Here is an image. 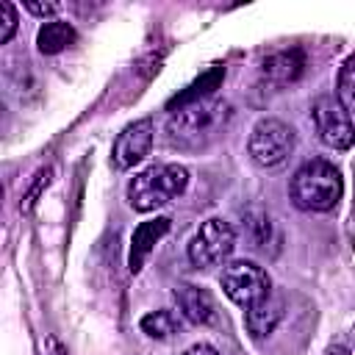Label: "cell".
Segmentation results:
<instances>
[{"label":"cell","mask_w":355,"mask_h":355,"mask_svg":"<svg viewBox=\"0 0 355 355\" xmlns=\"http://www.w3.org/2000/svg\"><path fill=\"white\" fill-rule=\"evenodd\" d=\"M17 31V8L8 0H0V44H8Z\"/></svg>","instance_id":"obj_18"},{"label":"cell","mask_w":355,"mask_h":355,"mask_svg":"<svg viewBox=\"0 0 355 355\" xmlns=\"http://www.w3.org/2000/svg\"><path fill=\"white\" fill-rule=\"evenodd\" d=\"M324 355H349V349H347L344 344H330V347L324 349Z\"/></svg>","instance_id":"obj_22"},{"label":"cell","mask_w":355,"mask_h":355,"mask_svg":"<svg viewBox=\"0 0 355 355\" xmlns=\"http://www.w3.org/2000/svg\"><path fill=\"white\" fill-rule=\"evenodd\" d=\"M189 186V172L180 164H155L133 175L128 183V202L133 211H155L178 200Z\"/></svg>","instance_id":"obj_3"},{"label":"cell","mask_w":355,"mask_h":355,"mask_svg":"<svg viewBox=\"0 0 355 355\" xmlns=\"http://www.w3.org/2000/svg\"><path fill=\"white\" fill-rule=\"evenodd\" d=\"M305 69V53L302 50H283V53H275L269 55L263 64H261V83L269 86L272 92H280L286 86H291Z\"/></svg>","instance_id":"obj_9"},{"label":"cell","mask_w":355,"mask_h":355,"mask_svg":"<svg viewBox=\"0 0 355 355\" xmlns=\"http://www.w3.org/2000/svg\"><path fill=\"white\" fill-rule=\"evenodd\" d=\"M169 233V219L166 216H158V219H150V222H141L136 230H133V239H130V255H128V269L130 272H139L147 261V255L153 252V247Z\"/></svg>","instance_id":"obj_11"},{"label":"cell","mask_w":355,"mask_h":355,"mask_svg":"<svg viewBox=\"0 0 355 355\" xmlns=\"http://www.w3.org/2000/svg\"><path fill=\"white\" fill-rule=\"evenodd\" d=\"M75 39H78V33H75V28H72L69 22H64V19H50V22H44V25L39 28V33H36V47H39L42 55H55V53L67 50L69 44H75Z\"/></svg>","instance_id":"obj_13"},{"label":"cell","mask_w":355,"mask_h":355,"mask_svg":"<svg viewBox=\"0 0 355 355\" xmlns=\"http://www.w3.org/2000/svg\"><path fill=\"white\" fill-rule=\"evenodd\" d=\"M139 324L150 338H169L178 333V319L172 311H153V313L141 316Z\"/></svg>","instance_id":"obj_16"},{"label":"cell","mask_w":355,"mask_h":355,"mask_svg":"<svg viewBox=\"0 0 355 355\" xmlns=\"http://www.w3.org/2000/svg\"><path fill=\"white\" fill-rule=\"evenodd\" d=\"M280 319H283V302L275 297H266L263 302L244 311V324H247L252 338H266L277 327Z\"/></svg>","instance_id":"obj_12"},{"label":"cell","mask_w":355,"mask_h":355,"mask_svg":"<svg viewBox=\"0 0 355 355\" xmlns=\"http://www.w3.org/2000/svg\"><path fill=\"white\" fill-rule=\"evenodd\" d=\"M225 78V69L222 67H211L205 75H200L191 86H186V92H180L178 97L169 100V108H183V105H191V103H200V100H208V94L222 83Z\"/></svg>","instance_id":"obj_14"},{"label":"cell","mask_w":355,"mask_h":355,"mask_svg":"<svg viewBox=\"0 0 355 355\" xmlns=\"http://www.w3.org/2000/svg\"><path fill=\"white\" fill-rule=\"evenodd\" d=\"M336 97H338V103H341L349 114H355V53H352V55L341 64V69H338Z\"/></svg>","instance_id":"obj_15"},{"label":"cell","mask_w":355,"mask_h":355,"mask_svg":"<svg viewBox=\"0 0 355 355\" xmlns=\"http://www.w3.org/2000/svg\"><path fill=\"white\" fill-rule=\"evenodd\" d=\"M297 147V133L294 128H288L286 122L275 119V116H266V119H258L252 133H250V141H247V153L250 158L263 166V169H275L280 166Z\"/></svg>","instance_id":"obj_4"},{"label":"cell","mask_w":355,"mask_h":355,"mask_svg":"<svg viewBox=\"0 0 355 355\" xmlns=\"http://www.w3.org/2000/svg\"><path fill=\"white\" fill-rule=\"evenodd\" d=\"M219 286L227 294V300H233L244 311L258 305V302H263L266 297H272V280H269L266 269H261L252 261L227 263L222 269V275H219Z\"/></svg>","instance_id":"obj_5"},{"label":"cell","mask_w":355,"mask_h":355,"mask_svg":"<svg viewBox=\"0 0 355 355\" xmlns=\"http://www.w3.org/2000/svg\"><path fill=\"white\" fill-rule=\"evenodd\" d=\"M25 8H28L31 14H36V17H53L61 6H58V3H33V0H28Z\"/></svg>","instance_id":"obj_19"},{"label":"cell","mask_w":355,"mask_h":355,"mask_svg":"<svg viewBox=\"0 0 355 355\" xmlns=\"http://www.w3.org/2000/svg\"><path fill=\"white\" fill-rule=\"evenodd\" d=\"M47 352H50V355H69L67 347H64L55 336H47Z\"/></svg>","instance_id":"obj_21"},{"label":"cell","mask_w":355,"mask_h":355,"mask_svg":"<svg viewBox=\"0 0 355 355\" xmlns=\"http://www.w3.org/2000/svg\"><path fill=\"white\" fill-rule=\"evenodd\" d=\"M175 302L180 308V313L191 322V324H211L216 319V305H214V297L200 288V286H191V283H183L175 288Z\"/></svg>","instance_id":"obj_10"},{"label":"cell","mask_w":355,"mask_h":355,"mask_svg":"<svg viewBox=\"0 0 355 355\" xmlns=\"http://www.w3.org/2000/svg\"><path fill=\"white\" fill-rule=\"evenodd\" d=\"M233 250H236L233 225L219 216H211L194 233V239L189 244V261L197 269H211V266H219L222 261H227Z\"/></svg>","instance_id":"obj_6"},{"label":"cell","mask_w":355,"mask_h":355,"mask_svg":"<svg viewBox=\"0 0 355 355\" xmlns=\"http://www.w3.org/2000/svg\"><path fill=\"white\" fill-rule=\"evenodd\" d=\"M288 194L297 208L324 214L338 205V200L344 194V180H341V172L330 161L311 158L294 172L291 183H288Z\"/></svg>","instance_id":"obj_2"},{"label":"cell","mask_w":355,"mask_h":355,"mask_svg":"<svg viewBox=\"0 0 355 355\" xmlns=\"http://www.w3.org/2000/svg\"><path fill=\"white\" fill-rule=\"evenodd\" d=\"M311 119H313V128H316V136L322 144H327L333 150H349L355 144L352 116L338 103V97H333V94L316 97L311 105Z\"/></svg>","instance_id":"obj_7"},{"label":"cell","mask_w":355,"mask_h":355,"mask_svg":"<svg viewBox=\"0 0 355 355\" xmlns=\"http://www.w3.org/2000/svg\"><path fill=\"white\" fill-rule=\"evenodd\" d=\"M230 119H233V105L227 100H200L172 111L164 136L169 147L197 153L211 141H216L230 125Z\"/></svg>","instance_id":"obj_1"},{"label":"cell","mask_w":355,"mask_h":355,"mask_svg":"<svg viewBox=\"0 0 355 355\" xmlns=\"http://www.w3.org/2000/svg\"><path fill=\"white\" fill-rule=\"evenodd\" d=\"M153 139H155V128H153V119L150 116L130 122L116 136V141H114V150H111L114 166L116 169H133L136 164H141L150 155Z\"/></svg>","instance_id":"obj_8"},{"label":"cell","mask_w":355,"mask_h":355,"mask_svg":"<svg viewBox=\"0 0 355 355\" xmlns=\"http://www.w3.org/2000/svg\"><path fill=\"white\" fill-rule=\"evenodd\" d=\"M183 355H219V349H214L211 344H191Z\"/></svg>","instance_id":"obj_20"},{"label":"cell","mask_w":355,"mask_h":355,"mask_svg":"<svg viewBox=\"0 0 355 355\" xmlns=\"http://www.w3.org/2000/svg\"><path fill=\"white\" fill-rule=\"evenodd\" d=\"M50 180H53V166H42V169L33 175L31 186L22 191V200H19V211H22V214H31V211H33L36 200L44 194V189L50 186Z\"/></svg>","instance_id":"obj_17"}]
</instances>
